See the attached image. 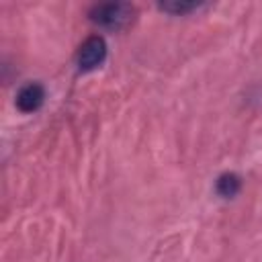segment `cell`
<instances>
[{
	"label": "cell",
	"instance_id": "6da1fadb",
	"mask_svg": "<svg viewBox=\"0 0 262 262\" xmlns=\"http://www.w3.org/2000/svg\"><path fill=\"white\" fill-rule=\"evenodd\" d=\"M88 16L94 25H98L102 29L121 31V29H125L133 23L135 8L127 2H104V4L92 6Z\"/></svg>",
	"mask_w": 262,
	"mask_h": 262
},
{
	"label": "cell",
	"instance_id": "7a4b0ae2",
	"mask_svg": "<svg viewBox=\"0 0 262 262\" xmlns=\"http://www.w3.org/2000/svg\"><path fill=\"white\" fill-rule=\"evenodd\" d=\"M104 57H106L104 39L100 35H92L80 45V49L76 53V66L80 72H90V70L98 68L104 61Z\"/></svg>",
	"mask_w": 262,
	"mask_h": 262
},
{
	"label": "cell",
	"instance_id": "5b68a950",
	"mask_svg": "<svg viewBox=\"0 0 262 262\" xmlns=\"http://www.w3.org/2000/svg\"><path fill=\"white\" fill-rule=\"evenodd\" d=\"M201 4L199 2H162L160 8L164 12H172V14H186L190 10H196Z\"/></svg>",
	"mask_w": 262,
	"mask_h": 262
},
{
	"label": "cell",
	"instance_id": "3957f363",
	"mask_svg": "<svg viewBox=\"0 0 262 262\" xmlns=\"http://www.w3.org/2000/svg\"><path fill=\"white\" fill-rule=\"evenodd\" d=\"M43 100H45V90H43V86L37 84V82L25 84V86L18 90V94H16V106H18V111H23V113H33V111H37V108L43 104Z\"/></svg>",
	"mask_w": 262,
	"mask_h": 262
},
{
	"label": "cell",
	"instance_id": "277c9868",
	"mask_svg": "<svg viewBox=\"0 0 262 262\" xmlns=\"http://www.w3.org/2000/svg\"><path fill=\"white\" fill-rule=\"evenodd\" d=\"M239 186H242V180L237 174H221L217 178V184H215V190L225 196V199H231L233 194L239 192Z\"/></svg>",
	"mask_w": 262,
	"mask_h": 262
}]
</instances>
